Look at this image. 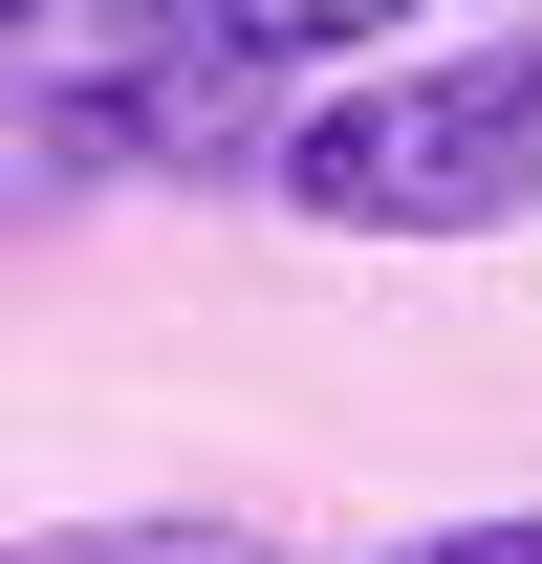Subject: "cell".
<instances>
[{
    "instance_id": "3",
    "label": "cell",
    "mask_w": 542,
    "mask_h": 564,
    "mask_svg": "<svg viewBox=\"0 0 542 564\" xmlns=\"http://www.w3.org/2000/svg\"><path fill=\"white\" fill-rule=\"evenodd\" d=\"M22 564H282L261 521H44Z\"/></svg>"
},
{
    "instance_id": "2",
    "label": "cell",
    "mask_w": 542,
    "mask_h": 564,
    "mask_svg": "<svg viewBox=\"0 0 542 564\" xmlns=\"http://www.w3.org/2000/svg\"><path fill=\"white\" fill-rule=\"evenodd\" d=\"M131 44H174V66H217V87H347V66H391L434 0H109Z\"/></svg>"
},
{
    "instance_id": "1",
    "label": "cell",
    "mask_w": 542,
    "mask_h": 564,
    "mask_svg": "<svg viewBox=\"0 0 542 564\" xmlns=\"http://www.w3.org/2000/svg\"><path fill=\"white\" fill-rule=\"evenodd\" d=\"M261 174H282V217H326V239H521L542 217V22L347 66L326 109H282Z\"/></svg>"
},
{
    "instance_id": "4",
    "label": "cell",
    "mask_w": 542,
    "mask_h": 564,
    "mask_svg": "<svg viewBox=\"0 0 542 564\" xmlns=\"http://www.w3.org/2000/svg\"><path fill=\"white\" fill-rule=\"evenodd\" d=\"M369 564H542V499H477V521H412V543H369Z\"/></svg>"
}]
</instances>
